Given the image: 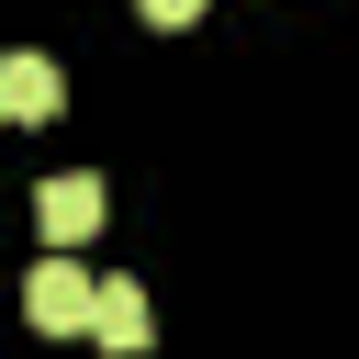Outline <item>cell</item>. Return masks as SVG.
Instances as JSON below:
<instances>
[{
	"instance_id": "cell-4",
	"label": "cell",
	"mask_w": 359,
	"mask_h": 359,
	"mask_svg": "<svg viewBox=\"0 0 359 359\" xmlns=\"http://www.w3.org/2000/svg\"><path fill=\"white\" fill-rule=\"evenodd\" d=\"M90 337H101L112 359H135V348H146V292H135V280H101V292H90Z\"/></svg>"
},
{
	"instance_id": "cell-1",
	"label": "cell",
	"mask_w": 359,
	"mask_h": 359,
	"mask_svg": "<svg viewBox=\"0 0 359 359\" xmlns=\"http://www.w3.org/2000/svg\"><path fill=\"white\" fill-rule=\"evenodd\" d=\"M90 292H101V280L56 247V258L22 280V325H34V337H90Z\"/></svg>"
},
{
	"instance_id": "cell-2",
	"label": "cell",
	"mask_w": 359,
	"mask_h": 359,
	"mask_svg": "<svg viewBox=\"0 0 359 359\" xmlns=\"http://www.w3.org/2000/svg\"><path fill=\"white\" fill-rule=\"evenodd\" d=\"M34 224H45V247H79V236L101 224V180H90V168L45 180V191H34Z\"/></svg>"
},
{
	"instance_id": "cell-5",
	"label": "cell",
	"mask_w": 359,
	"mask_h": 359,
	"mask_svg": "<svg viewBox=\"0 0 359 359\" xmlns=\"http://www.w3.org/2000/svg\"><path fill=\"white\" fill-rule=\"evenodd\" d=\"M135 11H146L157 34H180V22H202V0H135Z\"/></svg>"
},
{
	"instance_id": "cell-3",
	"label": "cell",
	"mask_w": 359,
	"mask_h": 359,
	"mask_svg": "<svg viewBox=\"0 0 359 359\" xmlns=\"http://www.w3.org/2000/svg\"><path fill=\"white\" fill-rule=\"evenodd\" d=\"M56 101H67V79H56V56H0V112L11 123H56Z\"/></svg>"
}]
</instances>
